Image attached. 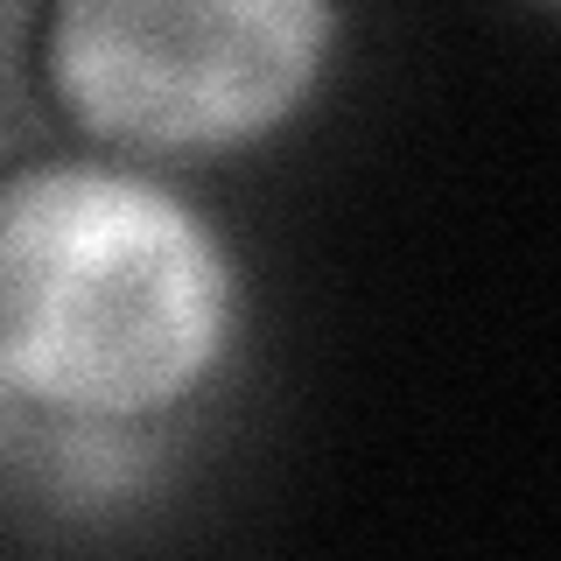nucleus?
Instances as JSON below:
<instances>
[{"mask_svg": "<svg viewBox=\"0 0 561 561\" xmlns=\"http://www.w3.org/2000/svg\"><path fill=\"white\" fill-rule=\"evenodd\" d=\"M245 280L225 232L127 154L0 183V373L35 408L169 428L225 373Z\"/></svg>", "mask_w": 561, "mask_h": 561, "instance_id": "1", "label": "nucleus"}, {"mask_svg": "<svg viewBox=\"0 0 561 561\" xmlns=\"http://www.w3.org/2000/svg\"><path fill=\"white\" fill-rule=\"evenodd\" d=\"M337 35L344 0H43V78L99 148L204 162L302 119Z\"/></svg>", "mask_w": 561, "mask_h": 561, "instance_id": "2", "label": "nucleus"}, {"mask_svg": "<svg viewBox=\"0 0 561 561\" xmlns=\"http://www.w3.org/2000/svg\"><path fill=\"white\" fill-rule=\"evenodd\" d=\"M35 428H43V408H35L22 386L0 373V484H14V470H22Z\"/></svg>", "mask_w": 561, "mask_h": 561, "instance_id": "3", "label": "nucleus"}, {"mask_svg": "<svg viewBox=\"0 0 561 561\" xmlns=\"http://www.w3.org/2000/svg\"><path fill=\"white\" fill-rule=\"evenodd\" d=\"M28 8H43V0H0V28H14V22H22Z\"/></svg>", "mask_w": 561, "mask_h": 561, "instance_id": "4", "label": "nucleus"}]
</instances>
